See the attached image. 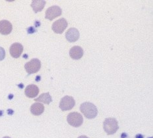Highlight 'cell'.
I'll list each match as a JSON object with an SVG mask.
<instances>
[{"label":"cell","mask_w":153,"mask_h":138,"mask_svg":"<svg viewBox=\"0 0 153 138\" xmlns=\"http://www.w3.org/2000/svg\"><path fill=\"white\" fill-rule=\"evenodd\" d=\"M81 112L88 119H93L97 116L98 110L94 104L90 102H85L82 103L79 107Z\"/></svg>","instance_id":"cell-1"},{"label":"cell","mask_w":153,"mask_h":138,"mask_svg":"<svg viewBox=\"0 0 153 138\" xmlns=\"http://www.w3.org/2000/svg\"><path fill=\"white\" fill-rule=\"evenodd\" d=\"M103 128L108 135H112L119 128L118 121L114 118H108L103 122Z\"/></svg>","instance_id":"cell-2"},{"label":"cell","mask_w":153,"mask_h":138,"mask_svg":"<svg viewBox=\"0 0 153 138\" xmlns=\"http://www.w3.org/2000/svg\"><path fill=\"white\" fill-rule=\"evenodd\" d=\"M67 122L72 126L78 128L84 122V119L81 114L76 112L69 113L67 116Z\"/></svg>","instance_id":"cell-3"},{"label":"cell","mask_w":153,"mask_h":138,"mask_svg":"<svg viewBox=\"0 0 153 138\" xmlns=\"http://www.w3.org/2000/svg\"><path fill=\"white\" fill-rule=\"evenodd\" d=\"M25 68L28 75L36 73L41 69V61L38 59H32L26 63Z\"/></svg>","instance_id":"cell-4"},{"label":"cell","mask_w":153,"mask_h":138,"mask_svg":"<svg viewBox=\"0 0 153 138\" xmlns=\"http://www.w3.org/2000/svg\"><path fill=\"white\" fill-rule=\"evenodd\" d=\"M75 105V101L71 96H65L60 101L59 107L62 111L69 110L73 109Z\"/></svg>","instance_id":"cell-5"},{"label":"cell","mask_w":153,"mask_h":138,"mask_svg":"<svg viewBox=\"0 0 153 138\" xmlns=\"http://www.w3.org/2000/svg\"><path fill=\"white\" fill-rule=\"evenodd\" d=\"M68 26V22L64 18L60 19L55 22H53L52 25V30L56 34H62L65 29Z\"/></svg>","instance_id":"cell-6"},{"label":"cell","mask_w":153,"mask_h":138,"mask_svg":"<svg viewBox=\"0 0 153 138\" xmlns=\"http://www.w3.org/2000/svg\"><path fill=\"white\" fill-rule=\"evenodd\" d=\"M62 15V9L60 7L54 5L49 7L45 11V19L52 21Z\"/></svg>","instance_id":"cell-7"},{"label":"cell","mask_w":153,"mask_h":138,"mask_svg":"<svg viewBox=\"0 0 153 138\" xmlns=\"http://www.w3.org/2000/svg\"><path fill=\"white\" fill-rule=\"evenodd\" d=\"M66 38L69 42H75L79 38V32L76 28H69L66 32Z\"/></svg>","instance_id":"cell-8"},{"label":"cell","mask_w":153,"mask_h":138,"mask_svg":"<svg viewBox=\"0 0 153 138\" xmlns=\"http://www.w3.org/2000/svg\"><path fill=\"white\" fill-rule=\"evenodd\" d=\"M10 54L14 58H19L23 51V46L20 43H15L10 48Z\"/></svg>","instance_id":"cell-9"},{"label":"cell","mask_w":153,"mask_h":138,"mask_svg":"<svg viewBox=\"0 0 153 138\" xmlns=\"http://www.w3.org/2000/svg\"><path fill=\"white\" fill-rule=\"evenodd\" d=\"M70 56L72 59L79 60L84 55L83 49L79 46H74L69 51Z\"/></svg>","instance_id":"cell-10"},{"label":"cell","mask_w":153,"mask_h":138,"mask_svg":"<svg viewBox=\"0 0 153 138\" xmlns=\"http://www.w3.org/2000/svg\"><path fill=\"white\" fill-rule=\"evenodd\" d=\"M13 26L11 23L7 20L0 21V33L3 35H8L11 32Z\"/></svg>","instance_id":"cell-11"},{"label":"cell","mask_w":153,"mask_h":138,"mask_svg":"<svg viewBox=\"0 0 153 138\" xmlns=\"http://www.w3.org/2000/svg\"><path fill=\"white\" fill-rule=\"evenodd\" d=\"M39 88L37 86L34 85V84H30L28 85L25 89V95L29 98H34L36 97L39 93Z\"/></svg>","instance_id":"cell-12"},{"label":"cell","mask_w":153,"mask_h":138,"mask_svg":"<svg viewBox=\"0 0 153 138\" xmlns=\"http://www.w3.org/2000/svg\"><path fill=\"white\" fill-rule=\"evenodd\" d=\"M45 107L40 103H35L30 107V112L35 116H39L44 112Z\"/></svg>","instance_id":"cell-13"},{"label":"cell","mask_w":153,"mask_h":138,"mask_svg":"<svg viewBox=\"0 0 153 138\" xmlns=\"http://www.w3.org/2000/svg\"><path fill=\"white\" fill-rule=\"evenodd\" d=\"M45 3V1H44V0H34L31 3V7L34 11L36 13L42 11L43 9L44 8Z\"/></svg>","instance_id":"cell-14"},{"label":"cell","mask_w":153,"mask_h":138,"mask_svg":"<svg viewBox=\"0 0 153 138\" xmlns=\"http://www.w3.org/2000/svg\"><path fill=\"white\" fill-rule=\"evenodd\" d=\"M35 101L41 102L44 104L49 105V103H51L52 102V98L49 93H44L39 95L38 98L35 99Z\"/></svg>","instance_id":"cell-15"},{"label":"cell","mask_w":153,"mask_h":138,"mask_svg":"<svg viewBox=\"0 0 153 138\" xmlns=\"http://www.w3.org/2000/svg\"><path fill=\"white\" fill-rule=\"evenodd\" d=\"M5 57V51L1 47H0V61L3 60Z\"/></svg>","instance_id":"cell-16"},{"label":"cell","mask_w":153,"mask_h":138,"mask_svg":"<svg viewBox=\"0 0 153 138\" xmlns=\"http://www.w3.org/2000/svg\"><path fill=\"white\" fill-rule=\"evenodd\" d=\"M27 30H28V32L29 33V34H32V33H34V32H36V30L33 28V27H29L28 29H27Z\"/></svg>","instance_id":"cell-17"},{"label":"cell","mask_w":153,"mask_h":138,"mask_svg":"<svg viewBox=\"0 0 153 138\" xmlns=\"http://www.w3.org/2000/svg\"><path fill=\"white\" fill-rule=\"evenodd\" d=\"M135 138H144V136L141 134H139L135 136Z\"/></svg>","instance_id":"cell-18"},{"label":"cell","mask_w":153,"mask_h":138,"mask_svg":"<svg viewBox=\"0 0 153 138\" xmlns=\"http://www.w3.org/2000/svg\"><path fill=\"white\" fill-rule=\"evenodd\" d=\"M128 137V134L126 133H123L121 135V138H126Z\"/></svg>","instance_id":"cell-19"},{"label":"cell","mask_w":153,"mask_h":138,"mask_svg":"<svg viewBox=\"0 0 153 138\" xmlns=\"http://www.w3.org/2000/svg\"><path fill=\"white\" fill-rule=\"evenodd\" d=\"M78 138H89V137H87L86 136H81L78 137Z\"/></svg>","instance_id":"cell-20"},{"label":"cell","mask_w":153,"mask_h":138,"mask_svg":"<svg viewBox=\"0 0 153 138\" xmlns=\"http://www.w3.org/2000/svg\"><path fill=\"white\" fill-rule=\"evenodd\" d=\"M39 80H40V76H38L37 78H36V81L38 82L39 81Z\"/></svg>","instance_id":"cell-21"},{"label":"cell","mask_w":153,"mask_h":138,"mask_svg":"<svg viewBox=\"0 0 153 138\" xmlns=\"http://www.w3.org/2000/svg\"><path fill=\"white\" fill-rule=\"evenodd\" d=\"M3 138H11V137H9V136H5V137H3Z\"/></svg>","instance_id":"cell-22"},{"label":"cell","mask_w":153,"mask_h":138,"mask_svg":"<svg viewBox=\"0 0 153 138\" xmlns=\"http://www.w3.org/2000/svg\"><path fill=\"white\" fill-rule=\"evenodd\" d=\"M149 138H153V137H149Z\"/></svg>","instance_id":"cell-23"}]
</instances>
